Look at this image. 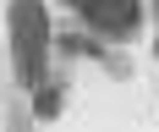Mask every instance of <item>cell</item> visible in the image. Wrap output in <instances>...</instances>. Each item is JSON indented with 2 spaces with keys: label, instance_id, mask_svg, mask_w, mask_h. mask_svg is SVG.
I'll return each mask as SVG.
<instances>
[{
  "label": "cell",
  "instance_id": "7a4b0ae2",
  "mask_svg": "<svg viewBox=\"0 0 159 132\" xmlns=\"http://www.w3.org/2000/svg\"><path fill=\"white\" fill-rule=\"evenodd\" d=\"M66 6H71L93 33H104V39H132L137 22H143V6H137V0H66Z\"/></svg>",
  "mask_w": 159,
  "mask_h": 132
},
{
  "label": "cell",
  "instance_id": "6da1fadb",
  "mask_svg": "<svg viewBox=\"0 0 159 132\" xmlns=\"http://www.w3.org/2000/svg\"><path fill=\"white\" fill-rule=\"evenodd\" d=\"M11 50H16V77L28 88H44V77H49V16L39 0L11 6Z\"/></svg>",
  "mask_w": 159,
  "mask_h": 132
},
{
  "label": "cell",
  "instance_id": "3957f363",
  "mask_svg": "<svg viewBox=\"0 0 159 132\" xmlns=\"http://www.w3.org/2000/svg\"><path fill=\"white\" fill-rule=\"evenodd\" d=\"M154 11H159V0H154Z\"/></svg>",
  "mask_w": 159,
  "mask_h": 132
}]
</instances>
